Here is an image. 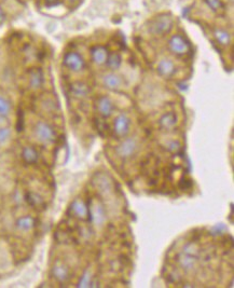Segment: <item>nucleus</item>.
<instances>
[{"label":"nucleus","mask_w":234,"mask_h":288,"mask_svg":"<svg viewBox=\"0 0 234 288\" xmlns=\"http://www.w3.org/2000/svg\"><path fill=\"white\" fill-rule=\"evenodd\" d=\"M174 24H175V21H174L173 16L167 13H162L150 21L148 31L151 36L155 37L165 36L170 34L171 30L173 29Z\"/></svg>","instance_id":"obj_1"},{"label":"nucleus","mask_w":234,"mask_h":288,"mask_svg":"<svg viewBox=\"0 0 234 288\" xmlns=\"http://www.w3.org/2000/svg\"><path fill=\"white\" fill-rule=\"evenodd\" d=\"M25 199L27 201V203L34 209H43V206H45V200H43L40 194H38L36 192H27L25 195Z\"/></svg>","instance_id":"obj_22"},{"label":"nucleus","mask_w":234,"mask_h":288,"mask_svg":"<svg viewBox=\"0 0 234 288\" xmlns=\"http://www.w3.org/2000/svg\"><path fill=\"white\" fill-rule=\"evenodd\" d=\"M122 63H123V58L121 56V54L117 51H112L108 54V58H107L105 66L109 69L110 72H117V70L121 68Z\"/></svg>","instance_id":"obj_21"},{"label":"nucleus","mask_w":234,"mask_h":288,"mask_svg":"<svg viewBox=\"0 0 234 288\" xmlns=\"http://www.w3.org/2000/svg\"><path fill=\"white\" fill-rule=\"evenodd\" d=\"M156 69L157 75L164 79L173 78L177 72L176 64L174 63L173 59L168 57H162L159 59V62L156 63Z\"/></svg>","instance_id":"obj_12"},{"label":"nucleus","mask_w":234,"mask_h":288,"mask_svg":"<svg viewBox=\"0 0 234 288\" xmlns=\"http://www.w3.org/2000/svg\"><path fill=\"white\" fill-rule=\"evenodd\" d=\"M225 1H226L227 3H231V4L233 3V0H224V2H225Z\"/></svg>","instance_id":"obj_29"},{"label":"nucleus","mask_w":234,"mask_h":288,"mask_svg":"<svg viewBox=\"0 0 234 288\" xmlns=\"http://www.w3.org/2000/svg\"><path fill=\"white\" fill-rule=\"evenodd\" d=\"M92 284H93V282H92L91 273L89 272V271H86V272L82 275V278L80 279L78 287H90L92 286Z\"/></svg>","instance_id":"obj_25"},{"label":"nucleus","mask_w":234,"mask_h":288,"mask_svg":"<svg viewBox=\"0 0 234 288\" xmlns=\"http://www.w3.org/2000/svg\"><path fill=\"white\" fill-rule=\"evenodd\" d=\"M102 83L111 92H120L124 88L123 78L118 73L110 70L102 76Z\"/></svg>","instance_id":"obj_9"},{"label":"nucleus","mask_w":234,"mask_h":288,"mask_svg":"<svg viewBox=\"0 0 234 288\" xmlns=\"http://www.w3.org/2000/svg\"><path fill=\"white\" fill-rule=\"evenodd\" d=\"M167 49L173 55L178 57L188 56L192 52V47L188 39L181 32H176L167 39Z\"/></svg>","instance_id":"obj_2"},{"label":"nucleus","mask_w":234,"mask_h":288,"mask_svg":"<svg viewBox=\"0 0 234 288\" xmlns=\"http://www.w3.org/2000/svg\"><path fill=\"white\" fill-rule=\"evenodd\" d=\"M69 214L74 218L85 221L89 219V205L82 199L74 200L69 206Z\"/></svg>","instance_id":"obj_11"},{"label":"nucleus","mask_w":234,"mask_h":288,"mask_svg":"<svg viewBox=\"0 0 234 288\" xmlns=\"http://www.w3.org/2000/svg\"><path fill=\"white\" fill-rule=\"evenodd\" d=\"M213 37L215 41L220 47H229L232 43V35L231 32L224 28V27H216L213 30Z\"/></svg>","instance_id":"obj_18"},{"label":"nucleus","mask_w":234,"mask_h":288,"mask_svg":"<svg viewBox=\"0 0 234 288\" xmlns=\"http://www.w3.org/2000/svg\"><path fill=\"white\" fill-rule=\"evenodd\" d=\"M204 3L215 14H221L225 11L224 0H204Z\"/></svg>","instance_id":"obj_24"},{"label":"nucleus","mask_w":234,"mask_h":288,"mask_svg":"<svg viewBox=\"0 0 234 288\" xmlns=\"http://www.w3.org/2000/svg\"><path fill=\"white\" fill-rule=\"evenodd\" d=\"M12 103L7 97L0 95V118H8L12 112Z\"/></svg>","instance_id":"obj_23"},{"label":"nucleus","mask_w":234,"mask_h":288,"mask_svg":"<svg viewBox=\"0 0 234 288\" xmlns=\"http://www.w3.org/2000/svg\"><path fill=\"white\" fill-rule=\"evenodd\" d=\"M21 157L24 163L28 165H34L39 161V152L32 146H25L21 151Z\"/></svg>","instance_id":"obj_19"},{"label":"nucleus","mask_w":234,"mask_h":288,"mask_svg":"<svg viewBox=\"0 0 234 288\" xmlns=\"http://www.w3.org/2000/svg\"><path fill=\"white\" fill-rule=\"evenodd\" d=\"M95 109L99 115L104 118L108 119L110 118L116 111V105L115 102L112 101L110 96L108 95H101L95 101Z\"/></svg>","instance_id":"obj_8"},{"label":"nucleus","mask_w":234,"mask_h":288,"mask_svg":"<svg viewBox=\"0 0 234 288\" xmlns=\"http://www.w3.org/2000/svg\"><path fill=\"white\" fill-rule=\"evenodd\" d=\"M27 86L31 91H38L45 85V73L40 67H32L27 72Z\"/></svg>","instance_id":"obj_10"},{"label":"nucleus","mask_w":234,"mask_h":288,"mask_svg":"<svg viewBox=\"0 0 234 288\" xmlns=\"http://www.w3.org/2000/svg\"><path fill=\"white\" fill-rule=\"evenodd\" d=\"M65 1H67V2H69V3H73V2L76 1V0H65Z\"/></svg>","instance_id":"obj_30"},{"label":"nucleus","mask_w":234,"mask_h":288,"mask_svg":"<svg viewBox=\"0 0 234 288\" xmlns=\"http://www.w3.org/2000/svg\"><path fill=\"white\" fill-rule=\"evenodd\" d=\"M138 148H139V145H138L137 139L133 137H129V138L123 139L122 142L117 146L116 154L120 159L128 160L137 154Z\"/></svg>","instance_id":"obj_6"},{"label":"nucleus","mask_w":234,"mask_h":288,"mask_svg":"<svg viewBox=\"0 0 234 288\" xmlns=\"http://www.w3.org/2000/svg\"><path fill=\"white\" fill-rule=\"evenodd\" d=\"M108 54H109V50L105 46L97 45L92 47L90 50L91 62L96 65V66H105Z\"/></svg>","instance_id":"obj_15"},{"label":"nucleus","mask_w":234,"mask_h":288,"mask_svg":"<svg viewBox=\"0 0 234 288\" xmlns=\"http://www.w3.org/2000/svg\"><path fill=\"white\" fill-rule=\"evenodd\" d=\"M130 127H132V120L127 115V113L121 112L116 116L113 119L112 130L115 136L118 138H125L130 132Z\"/></svg>","instance_id":"obj_5"},{"label":"nucleus","mask_w":234,"mask_h":288,"mask_svg":"<svg viewBox=\"0 0 234 288\" xmlns=\"http://www.w3.org/2000/svg\"><path fill=\"white\" fill-rule=\"evenodd\" d=\"M11 137V130L9 128H0V145H4Z\"/></svg>","instance_id":"obj_26"},{"label":"nucleus","mask_w":234,"mask_h":288,"mask_svg":"<svg viewBox=\"0 0 234 288\" xmlns=\"http://www.w3.org/2000/svg\"><path fill=\"white\" fill-rule=\"evenodd\" d=\"M64 67L70 73L80 74L86 69V62L84 57L78 51L70 50L64 54L63 56Z\"/></svg>","instance_id":"obj_4"},{"label":"nucleus","mask_w":234,"mask_h":288,"mask_svg":"<svg viewBox=\"0 0 234 288\" xmlns=\"http://www.w3.org/2000/svg\"><path fill=\"white\" fill-rule=\"evenodd\" d=\"M37 226V220L30 215H24L16 219L15 228L20 232H31Z\"/></svg>","instance_id":"obj_16"},{"label":"nucleus","mask_w":234,"mask_h":288,"mask_svg":"<svg viewBox=\"0 0 234 288\" xmlns=\"http://www.w3.org/2000/svg\"><path fill=\"white\" fill-rule=\"evenodd\" d=\"M178 263L183 271H186V272H192L198 265V256L182 253L178 256Z\"/></svg>","instance_id":"obj_17"},{"label":"nucleus","mask_w":234,"mask_h":288,"mask_svg":"<svg viewBox=\"0 0 234 288\" xmlns=\"http://www.w3.org/2000/svg\"><path fill=\"white\" fill-rule=\"evenodd\" d=\"M69 93L75 100L83 101L90 96L91 88L84 81H75L69 85Z\"/></svg>","instance_id":"obj_13"},{"label":"nucleus","mask_w":234,"mask_h":288,"mask_svg":"<svg viewBox=\"0 0 234 288\" xmlns=\"http://www.w3.org/2000/svg\"><path fill=\"white\" fill-rule=\"evenodd\" d=\"M51 274L53 279L61 284L67 283L70 279V270L69 267L62 262H56L53 264L51 269Z\"/></svg>","instance_id":"obj_14"},{"label":"nucleus","mask_w":234,"mask_h":288,"mask_svg":"<svg viewBox=\"0 0 234 288\" xmlns=\"http://www.w3.org/2000/svg\"><path fill=\"white\" fill-rule=\"evenodd\" d=\"M89 219L95 227H103L107 221L106 209L100 201H93L89 206Z\"/></svg>","instance_id":"obj_7"},{"label":"nucleus","mask_w":234,"mask_h":288,"mask_svg":"<svg viewBox=\"0 0 234 288\" xmlns=\"http://www.w3.org/2000/svg\"><path fill=\"white\" fill-rule=\"evenodd\" d=\"M34 135L38 142L43 145H51L55 143L57 138L56 130L54 129L51 123L45 120H39L35 123Z\"/></svg>","instance_id":"obj_3"},{"label":"nucleus","mask_w":234,"mask_h":288,"mask_svg":"<svg viewBox=\"0 0 234 288\" xmlns=\"http://www.w3.org/2000/svg\"><path fill=\"white\" fill-rule=\"evenodd\" d=\"M43 2H45L48 7H54V5L61 2V0H43Z\"/></svg>","instance_id":"obj_28"},{"label":"nucleus","mask_w":234,"mask_h":288,"mask_svg":"<svg viewBox=\"0 0 234 288\" xmlns=\"http://www.w3.org/2000/svg\"><path fill=\"white\" fill-rule=\"evenodd\" d=\"M7 13H5L4 9L2 8V5L0 4V26H2L5 22H7Z\"/></svg>","instance_id":"obj_27"},{"label":"nucleus","mask_w":234,"mask_h":288,"mask_svg":"<svg viewBox=\"0 0 234 288\" xmlns=\"http://www.w3.org/2000/svg\"><path fill=\"white\" fill-rule=\"evenodd\" d=\"M178 123V117L174 111H167L160 117L159 119V127L162 130H173L177 126Z\"/></svg>","instance_id":"obj_20"}]
</instances>
